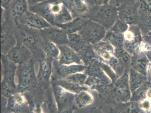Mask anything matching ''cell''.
Wrapping results in <instances>:
<instances>
[{
  "label": "cell",
  "instance_id": "obj_1",
  "mask_svg": "<svg viewBox=\"0 0 151 113\" xmlns=\"http://www.w3.org/2000/svg\"><path fill=\"white\" fill-rule=\"evenodd\" d=\"M29 10L43 17L51 26L58 27L68 23L74 18L63 0H45L40 4L29 7Z\"/></svg>",
  "mask_w": 151,
  "mask_h": 113
},
{
  "label": "cell",
  "instance_id": "obj_2",
  "mask_svg": "<svg viewBox=\"0 0 151 113\" xmlns=\"http://www.w3.org/2000/svg\"><path fill=\"white\" fill-rule=\"evenodd\" d=\"M15 23V32L18 43L25 45L31 51L33 56L37 57L40 60L45 57L42 45L43 39L40 31L30 28L27 26Z\"/></svg>",
  "mask_w": 151,
  "mask_h": 113
},
{
  "label": "cell",
  "instance_id": "obj_3",
  "mask_svg": "<svg viewBox=\"0 0 151 113\" xmlns=\"http://www.w3.org/2000/svg\"><path fill=\"white\" fill-rule=\"evenodd\" d=\"M82 17L103 25L108 31L119 19L118 7L111 4L90 7L88 13Z\"/></svg>",
  "mask_w": 151,
  "mask_h": 113
},
{
  "label": "cell",
  "instance_id": "obj_4",
  "mask_svg": "<svg viewBox=\"0 0 151 113\" xmlns=\"http://www.w3.org/2000/svg\"><path fill=\"white\" fill-rule=\"evenodd\" d=\"M17 92L25 93L37 88L38 81L33 59L27 63L18 65L16 72Z\"/></svg>",
  "mask_w": 151,
  "mask_h": 113
},
{
  "label": "cell",
  "instance_id": "obj_5",
  "mask_svg": "<svg viewBox=\"0 0 151 113\" xmlns=\"http://www.w3.org/2000/svg\"><path fill=\"white\" fill-rule=\"evenodd\" d=\"M1 96L9 99L18 92L16 80L18 65L10 61L5 54H1Z\"/></svg>",
  "mask_w": 151,
  "mask_h": 113
},
{
  "label": "cell",
  "instance_id": "obj_6",
  "mask_svg": "<svg viewBox=\"0 0 151 113\" xmlns=\"http://www.w3.org/2000/svg\"><path fill=\"white\" fill-rule=\"evenodd\" d=\"M129 70H126L111 85L108 96L116 103H125L131 100L132 93L129 85Z\"/></svg>",
  "mask_w": 151,
  "mask_h": 113
},
{
  "label": "cell",
  "instance_id": "obj_7",
  "mask_svg": "<svg viewBox=\"0 0 151 113\" xmlns=\"http://www.w3.org/2000/svg\"><path fill=\"white\" fill-rule=\"evenodd\" d=\"M124 48L132 56L143 51L144 40L138 25H130L128 30L123 34Z\"/></svg>",
  "mask_w": 151,
  "mask_h": 113
},
{
  "label": "cell",
  "instance_id": "obj_8",
  "mask_svg": "<svg viewBox=\"0 0 151 113\" xmlns=\"http://www.w3.org/2000/svg\"><path fill=\"white\" fill-rule=\"evenodd\" d=\"M107 32L103 25L88 19L78 33L86 43L94 45L104 40Z\"/></svg>",
  "mask_w": 151,
  "mask_h": 113
},
{
  "label": "cell",
  "instance_id": "obj_9",
  "mask_svg": "<svg viewBox=\"0 0 151 113\" xmlns=\"http://www.w3.org/2000/svg\"><path fill=\"white\" fill-rule=\"evenodd\" d=\"M51 82L53 96L58 113H62L72 106V105L74 102L75 94L64 89L54 81L51 80Z\"/></svg>",
  "mask_w": 151,
  "mask_h": 113
},
{
  "label": "cell",
  "instance_id": "obj_10",
  "mask_svg": "<svg viewBox=\"0 0 151 113\" xmlns=\"http://www.w3.org/2000/svg\"><path fill=\"white\" fill-rule=\"evenodd\" d=\"M118 7L119 18L129 25H138L140 17L138 12V1L121 4Z\"/></svg>",
  "mask_w": 151,
  "mask_h": 113
},
{
  "label": "cell",
  "instance_id": "obj_11",
  "mask_svg": "<svg viewBox=\"0 0 151 113\" xmlns=\"http://www.w3.org/2000/svg\"><path fill=\"white\" fill-rule=\"evenodd\" d=\"M87 66L84 64H60L57 60L53 61V72L51 79L60 80L78 72H84Z\"/></svg>",
  "mask_w": 151,
  "mask_h": 113
},
{
  "label": "cell",
  "instance_id": "obj_12",
  "mask_svg": "<svg viewBox=\"0 0 151 113\" xmlns=\"http://www.w3.org/2000/svg\"><path fill=\"white\" fill-rule=\"evenodd\" d=\"M6 109L12 113H28L31 106L26 94L17 92L7 99Z\"/></svg>",
  "mask_w": 151,
  "mask_h": 113
},
{
  "label": "cell",
  "instance_id": "obj_13",
  "mask_svg": "<svg viewBox=\"0 0 151 113\" xmlns=\"http://www.w3.org/2000/svg\"><path fill=\"white\" fill-rule=\"evenodd\" d=\"M14 22H18L21 25L38 31L44 30L51 26L43 17L30 10H28L18 20Z\"/></svg>",
  "mask_w": 151,
  "mask_h": 113
},
{
  "label": "cell",
  "instance_id": "obj_14",
  "mask_svg": "<svg viewBox=\"0 0 151 113\" xmlns=\"http://www.w3.org/2000/svg\"><path fill=\"white\" fill-rule=\"evenodd\" d=\"M40 32L41 38L44 40L52 42L58 46L68 45L67 33L59 27L51 26L40 31Z\"/></svg>",
  "mask_w": 151,
  "mask_h": 113
},
{
  "label": "cell",
  "instance_id": "obj_15",
  "mask_svg": "<svg viewBox=\"0 0 151 113\" xmlns=\"http://www.w3.org/2000/svg\"><path fill=\"white\" fill-rule=\"evenodd\" d=\"M10 61L17 65L27 63L32 59L31 51L23 44L17 43L6 54Z\"/></svg>",
  "mask_w": 151,
  "mask_h": 113
},
{
  "label": "cell",
  "instance_id": "obj_16",
  "mask_svg": "<svg viewBox=\"0 0 151 113\" xmlns=\"http://www.w3.org/2000/svg\"><path fill=\"white\" fill-rule=\"evenodd\" d=\"M60 54L57 61L60 64H83L80 55L68 45L58 46Z\"/></svg>",
  "mask_w": 151,
  "mask_h": 113
},
{
  "label": "cell",
  "instance_id": "obj_17",
  "mask_svg": "<svg viewBox=\"0 0 151 113\" xmlns=\"http://www.w3.org/2000/svg\"><path fill=\"white\" fill-rule=\"evenodd\" d=\"M86 75L99 79L109 85H112L113 82L108 76L103 66V62L98 58H94L88 66L84 72Z\"/></svg>",
  "mask_w": 151,
  "mask_h": 113
},
{
  "label": "cell",
  "instance_id": "obj_18",
  "mask_svg": "<svg viewBox=\"0 0 151 113\" xmlns=\"http://www.w3.org/2000/svg\"><path fill=\"white\" fill-rule=\"evenodd\" d=\"M96 57L108 65L116 58L113 46L104 40L93 45Z\"/></svg>",
  "mask_w": 151,
  "mask_h": 113
},
{
  "label": "cell",
  "instance_id": "obj_19",
  "mask_svg": "<svg viewBox=\"0 0 151 113\" xmlns=\"http://www.w3.org/2000/svg\"><path fill=\"white\" fill-rule=\"evenodd\" d=\"M54 60L44 57L39 60L37 76L39 84H47L51 80Z\"/></svg>",
  "mask_w": 151,
  "mask_h": 113
},
{
  "label": "cell",
  "instance_id": "obj_20",
  "mask_svg": "<svg viewBox=\"0 0 151 113\" xmlns=\"http://www.w3.org/2000/svg\"><path fill=\"white\" fill-rule=\"evenodd\" d=\"M112 85H109L101 79L88 76L85 82V86L98 92L101 96H108Z\"/></svg>",
  "mask_w": 151,
  "mask_h": 113
},
{
  "label": "cell",
  "instance_id": "obj_21",
  "mask_svg": "<svg viewBox=\"0 0 151 113\" xmlns=\"http://www.w3.org/2000/svg\"><path fill=\"white\" fill-rule=\"evenodd\" d=\"M29 10L27 0H12L9 9L6 10L14 22L18 20Z\"/></svg>",
  "mask_w": 151,
  "mask_h": 113
},
{
  "label": "cell",
  "instance_id": "obj_22",
  "mask_svg": "<svg viewBox=\"0 0 151 113\" xmlns=\"http://www.w3.org/2000/svg\"><path fill=\"white\" fill-rule=\"evenodd\" d=\"M150 63L145 52L142 51L132 56L130 67L140 74L147 76V69Z\"/></svg>",
  "mask_w": 151,
  "mask_h": 113
},
{
  "label": "cell",
  "instance_id": "obj_23",
  "mask_svg": "<svg viewBox=\"0 0 151 113\" xmlns=\"http://www.w3.org/2000/svg\"><path fill=\"white\" fill-rule=\"evenodd\" d=\"M65 4L72 15L81 17L88 13L89 7L86 0H67Z\"/></svg>",
  "mask_w": 151,
  "mask_h": 113
},
{
  "label": "cell",
  "instance_id": "obj_24",
  "mask_svg": "<svg viewBox=\"0 0 151 113\" xmlns=\"http://www.w3.org/2000/svg\"><path fill=\"white\" fill-rule=\"evenodd\" d=\"M129 80L132 93L137 91L148 80V77L140 74L130 67L129 70Z\"/></svg>",
  "mask_w": 151,
  "mask_h": 113
},
{
  "label": "cell",
  "instance_id": "obj_25",
  "mask_svg": "<svg viewBox=\"0 0 151 113\" xmlns=\"http://www.w3.org/2000/svg\"><path fill=\"white\" fill-rule=\"evenodd\" d=\"M88 18L84 17H77L74 18L73 19L67 23L58 26L62 28L67 35L78 33L82 29Z\"/></svg>",
  "mask_w": 151,
  "mask_h": 113
},
{
  "label": "cell",
  "instance_id": "obj_26",
  "mask_svg": "<svg viewBox=\"0 0 151 113\" xmlns=\"http://www.w3.org/2000/svg\"><path fill=\"white\" fill-rule=\"evenodd\" d=\"M94 97L88 89L83 90L75 94L74 103L76 106L79 108H84L93 104Z\"/></svg>",
  "mask_w": 151,
  "mask_h": 113
},
{
  "label": "cell",
  "instance_id": "obj_27",
  "mask_svg": "<svg viewBox=\"0 0 151 113\" xmlns=\"http://www.w3.org/2000/svg\"><path fill=\"white\" fill-rule=\"evenodd\" d=\"M68 45L77 53L80 54L88 45L78 33H74L68 35Z\"/></svg>",
  "mask_w": 151,
  "mask_h": 113
},
{
  "label": "cell",
  "instance_id": "obj_28",
  "mask_svg": "<svg viewBox=\"0 0 151 113\" xmlns=\"http://www.w3.org/2000/svg\"><path fill=\"white\" fill-rule=\"evenodd\" d=\"M141 111L138 102L130 101L125 103H117L114 113H140Z\"/></svg>",
  "mask_w": 151,
  "mask_h": 113
},
{
  "label": "cell",
  "instance_id": "obj_29",
  "mask_svg": "<svg viewBox=\"0 0 151 113\" xmlns=\"http://www.w3.org/2000/svg\"><path fill=\"white\" fill-rule=\"evenodd\" d=\"M51 80H52L55 82L58 85L64 88L70 93L73 94H77L83 90L88 89L86 86H82L76 84L73 82H70L66 79H60V80H55L51 79Z\"/></svg>",
  "mask_w": 151,
  "mask_h": 113
},
{
  "label": "cell",
  "instance_id": "obj_30",
  "mask_svg": "<svg viewBox=\"0 0 151 113\" xmlns=\"http://www.w3.org/2000/svg\"><path fill=\"white\" fill-rule=\"evenodd\" d=\"M114 56L117 58L121 67L123 69L129 70L130 68L132 56L124 47L114 49Z\"/></svg>",
  "mask_w": 151,
  "mask_h": 113
},
{
  "label": "cell",
  "instance_id": "obj_31",
  "mask_svg": "<svg viewBox=\"0 0 151 113\" xmlns=\"http://www.w3.org/2000/svg\"><path fill=\"white\" fill-rule=\"evenodd\" d=\"M42 48L46 57L53 60H57L58 59L60 54V49L57 44L43 40Z\"/></svg>",
  "mask_w": 151,
  "mask_h": 113
},
{
  "label": "cell",
  "instance_id": "obj_32",
  "mask_svg": "<svg viewBox=\"0 0 151 113\" xmlns=\"http://www.w3.org/2000/svg\"><path fill=\"white\" fill-rule=\"evenodd\" d=\"M104 40L111 44L114 49L124 47V39L122 34L109 30L107 32Z\"/></svg>",
  "mask_w": 151,
  "mask_h": 113
},
{
  "label": "cell",
  "instance_id": "obj_33",
  "mask_svg": "<svg viewBox=\"0 0 151 113\" xmlns=\"http://www.w3.org/2000/svg\"><path fill=\"white\" fill-rule=\"evenodd\" d=\"M138 4L140 18L151 14V0H138Z\"/></svg>",
  "mask_w": 151,
  "mask_h": 113
},
{
  "label": "cell",
  "instance_id": "obj_34",
  "mask_svg": "<svg viewBox=\"0 0 151 113\" xmlns=\"http://www.w3.org/2000/svg\"><path fill=\"white\" fill-rule=\"evenodd\" d=\"M88 76L85 72H78L65 78L70 82H73L78 85L85 86V84Z\"/></svg>",
  "mask_w": 151,
  "mask_h": 113
},
{
  "label": "cell",
  "instance_id": "obj_35",
  "mask_svg": "<svg viewBox=\"0 0 151 113\" xmlns=\"http://www.w3.org/2000/svg\"><path fill=\"white\" fill-rule=\"evenodd\" d=\"M129 27L130 25L122 21L119 18L116 22V23L114 24L113 27L109 30L123 35L125 32H126L128 30Z\"/></svg>",
  "mask_w": 151,
  "mask_h": 113
},
{
  "label": "cell",
  "instance_id": "obj_36",
  "mask_svg": "<svg viewBox=\"0 0 151 113\" xmlns=\"http://www.w3.org/2000/svg\"><path fill=\"white\" fill-rule=\"evenodd\" d=\"M142 35L151 30V14L140 18V22L138 25Z\"/></svg>",
  "mask_w": 151,
  "mask_h": 113
},
{
  "label": "cell",
  "instance_id": "obj_37",
  "mask_svg": "<svg viewBox=\"0 0 151 113\" xmlns=\"http://www.w3.org/2000/svg\"><path fill=\"white\" fill-rule=\"evenodd\" d=\"M138 104L142 111L145 113H151V101L144 99Z\"/></svg>",
  "mask_w": 151,
  "mask_h": 113
},
{
  "label": "cell",
  "instance_id": "obj_38",
  "mask_svg": "<svg viewBox=\"0 0 151 113\" xmlns=\"http://www.w3.org/2000/svg\"><path fill=\"white\" fill-rule=\"evenodd\" d=\"M89 7L109 4L110 0H86Z\"/></svg>",
  "mask_w": 151,
  "mask_h": 113
},
{
  "label": "cell",
  "instance_id": "obj_39",
  "mask_svg": "<svg viewBox=\"0 0 151 113\" xmlns=\"http://www.w3.org/2000/svg\"><path fill=\"white\" fill-rule=\"evenodd\" d=\"M12 0H1V7L5 10H7L12 3Z\"/></svg>",
  "mask_w": 151,
  "mask_h": 113
},
{
  "label": "cell",
  "instance_id": "obj_40",
  "mask_svg": "<svg viewBox=\"0 0 151 113\" xmlns=\"http://www.w3.org/2000/svg\"><path fill=\"white\" fill-rule=\"evenodd\" d=\"M32 113H46V112L42 106L38 104L32 108Z\"/></svg>",
  "mask_w": 151,
  "mask_h": 113
},
{
  "label": "cell",
  "instance_id": "obj_41",
  "mask_svg": "<svg viewBox=\"0 0 151 113\" xmlns=\"http://www.w3.org/2000/svg\"><path fill=\"white\" fill-rule=\"evenodd\" d=\"M143 38L144 41L151 45V30L143 35Z\"/></svg>",
  "mask_w": 151,
  "mask_h": 113
},
{
  "label": "cell",
  "instance_id": "obj_42",
  "mask_svg": "<svg viewBox=\"0 0 151 113\" xmlns=\"http://www.w3.org/2000/svg\"><path fill=\"white\" fill-rule=\"evenodd\" d=\"M45 1V0H27V2H28L29 7L36 5L38 4H40Z\"/></svg>",
  "mask_w": 151,
  "mask_h": 113
},
{
  "label": "cell",
  "instance_id": "obj_43",
  "mask_svg": "<svg viewBox=\"0 0 151 113\" xmlns=\"http://www.w3.org/2000/svg\"><path fill=\"white\" fill-rule=\"evenodd\" d=\"M146 56H147L150 62L151 63V50H146L144 51Z\"/></svg>",
  "mask_w": 151,
  "mask_h": 113
},
{
  "label": "cell",
  "instance_id": "obj_44",
  "mask_svg": "<svg viewBox=\"0 0 151 113\" xmlns=\"http://www.w3.org/2000/svg\"><path fill=\"white\" fill-rule=\"evenodd\" d=\"M91 113H104L101 109L96 107H93L91 109Z\"/></svg>",
  "mask_w": 151,
  "mask_h": 113
},
{
  "label": "cell",
  "instance_id": "obj_45",
  "mask_svg": "<svg viewBox=\"0 0 151 113\" xmlns=\"http://www.w3.org/2000/svg\"><path fill=\"white\" fill-rule=\"evenodd\" d=\"M147 76L148 78L151 77V63H150L147 69Z\"/></svg>",
  "mask_w": 151,
  "mask_h": 113
},
{
  "label": "cell",
  "instance_id": "obj_46",
  "mask_svg": "<svg viewBox=\"0 0 151 113\" xmlns=\"http://www.w3.org/2000/svg\"><path fill=\"white\" fill-rule=\"evenodd\" d=\"M148 80H149V81H150V82H151V77H150V78H148Z\"/></svg>",
  "mask_w": 151,
  "mask_h": 113
},
{
  "label": "cell",
  "instance_id": "obj_47",
  "mask_svg": "<svg viewBox=\"0 0 151 113\" xmlns=\"http://www.w3.org/2000/svg\"><path fill=\"white\" fill-rule=\"evenodd\" d=\"M131 1H134V2H137L138 0H130Z\"/></svg>",
  "mask_w": 151,
  "mask_h": 113
},
{
  "label": "cell",
  "instance_id": "obj_48",
  "mask_svg": "<svg viewBox=\"0 0 151 113\" xmlns=\"http://www.w3.org/2000/svg\"><path fill=\"white\" fill-rule=\"evenodd\" d=\"M140 113H145V112H143V111H141V112H140Z\"/></svg>",
  "mask_w": 151,
  "mask_h": 113
},
{
  "label": "cell",
  "instance_id": "obj_49",
  "mask_svg": "<svg viewBox=\"0 0 151 113\" xmlns=\"http://www.w3.org/2000/svg\"><path fill=\"white\" fill-rule=\"evenodd\" d=\"M63 1H64V2H66V1H67V0H63Z\"/></svg>",
  "mask_w": 151,
  "mask_h": 113
},
{
  "label": "cell",
  "instance_id": "obj_50",
  "mask_svg": "<svg viewBox=\"0 0 151 113\" xmlns=\"http://www.w3.org/2000/svg\"><path fill=\"white\" fill-rule=\"evenodd\" d=\"M151 45V44H150Z\"/></svg>",
  "mask_w": 151,
  "mask_h": 113
},
{
  "label": "cell",
  "instance_id": "obj_51",
  "mask_svg": "<svg viewBox=\"0 0 151 113\" xmlns=\"http://www.w3.org/2000/svg\"></svg>",
  "mask_w": 151,
  "mask_h": 113
}]
</instances>
